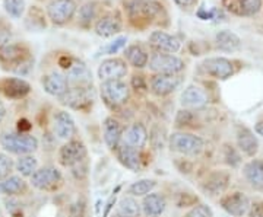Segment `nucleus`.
Here are the masks:
<instances>
[{
  "label": "nucleus",
  "mask_w": 263,
  "mask_h": 217,
  "mask_svg": "<svg viewBox=\"0 0 263 217\" xmlns=\"http://www.w3.org/2000/svg\"><path fill=\"white\" fill-rule=\"evenodd\" d=\"M180 104L184 110H200V108H205L209 104V96L208 92L196 85L187 86L180 98Z\"/></svg>",
  "instance_id": "15"
},
{
  "label": "nucleus",
  "mask_w": 263,
  "mask_h": 217,
  "mask_svg": "<svg viewBox=\"0 0 263 217\" xmlns=\"http://www.w3.org/2000/svg\"><path fill=\"white\" fill-rule=\"evenodd\" d=\"M230 181V175L226 172H215L212 173L205 182L203 189L206 192H211V196H218L221 192H224Z\"/></svg>",
  "instance_id": "30"
},
{
  "label": "nucleus",
  "mask_w": 263,
  "mask_h": 217,
  "mask_svg": "<svg viewBox=\"0 0 263 217\" xmlns=\"http://www.w3.org/2000/svg\"><path fill=\"white\" fill-rule=\"evenodd\" d=\"M15 168L22 177H32L34 172L38 169L37 158H34L32 155H24L19 156L18 161L15 163Z\"/></svg>",
  "instance_id": "33"
},
{
  "label": "nucleus",
  "mask_w": 263,
  "mask_h": 217,
  "mask_svg": "<svg viewBox=\"0 0 263 217\" xmlns=\"http://www.w3.org/2000/svg\"><path fill=\"white\" fill-rule=\"evenodd\" d=\"M86 158V147L82 142L78 140H70L65 146H62V149L59 151V161L63 166H76Z\"/></svg>",
  "instance_id": "12"
},
{
  "label": "nucleus",
  "mask_w": 263,
  "mask_h": 217,
  "mask_svg": "<svg viewBox=\"0 0 263 217\" xmlns=\"http://www.w3.org/2000/svg\"><path fill=\"white\" fill-rule=\"evenodd\" d=\"M146 142H148V132H146L145 125L141 123L132 124L122 136L123 144H127V146H130L133 149H138V150L145 147Z\"/></svg>",
  "instance_id": "21"
},
{
  "label": "nucleus",
  "mask_w": 263,
  "mask_h": 217,
  "mask_svg": "<svg viewBox=\"0 0 263 217\" xmlns=\"http://www.w3.org/2000/svg\"><path fill=\"white\" fill-rule=\"evenodd\" d=\"M32 58L29 50L24 44L6 42L0 44V63L10 67L12 72H15L22 63Z\"/></svg>",
  "instance_id": "6"
},
{
  "label": "nucleus",
  "mask_w": 263,
  "mask_h": 217,
  "mask_svg": "<svg viewBox=\"0 0 263 217\" xmlns=\"http://www.w3.org/2000/svg\"><path fill=\"white\" fill-rule=\"evenodd\" d=\"M41 85L44 88V91L51 96H63L69 91V82L66 75H62L60 72H51L43 77Z\"/></svg>",
  "instance_id": "19"
},
{
  "label": "nucleus",
  "mask_w": 263,
  "mask_h": 217,
  "mask_svg": "<svg viewBox=\"0 0 263 217\" xmlns=\"http://www.w3.org/2000/svg\"><path fill=\"white\" fill-rule=\"evenodd\" d=\"M132 86H133V89H136V91H146V88H148L145 77L138 75L133 76V79H132Z\"/></svg>",
  "instance_id": "42"
},
{
  "label": "nucleus",
  "mask_w": 263,
  "mask_h": 217,
  "mask_svg": "<svg viewBox=\"0 0 263 217\" xmlns=\"http://www.w3.org/2000/svg\"><path fill=\"white\" fill-rule=\"evenodd\" d=\"M165 207H167V201L164 199V196H161L158 192H151L148 196H145L143 203H142L143 213L149 217L161 216Z\"/></svg>",
  "instance_id": "25"
},
{
  "label": "nucleus",
  "mask_w": 263,
  "mask_h": 217,
  "mask_svg": "<svg viewBox=\"0 0 263 217\" xmlns=\"http://www.w3.org/2000/svg\"><path fill=\"white\" fill-rule=\"evenodd\" d=\"M254 132L257 133L259 136H263V123H257L254 127Z\"/></svg>",
  "instance_id": "49"
},
{
  "label": "nucleus",
  "mask_w": 263,
  "mask_h": 217,
  "mask_svg": "<svg viewBox=\"0 0 263 217\" xmlns=\"http://www.w3.org/2000/svg\"><path fill=\"white\" fill-rule=\"evenodd\" d=\"M155 185H157V182L154 180H139L132 184L129 192L136 197H143V196L151 194V191L155 188Z\"/></svg>",
  "instance_id": "37"
},
{
  "label": "nucleus",
  "mask_w": 263,
  "mask_h": 217,
  "mask_svg": "<svg viewBox=\"0 0 263 217\" xmlns=\"http://www.w3.org/2000/svg\"><path fill=\"white\" fill-rule=\"evenodd\" d=\"M181 85L179 75H155L149 82L151 92L157 96H167L173 94Z\"/></svg>",
  "instance_id": "16"
},
{
  "label": "nucleus",
  "mask_w": 263,
  "mask_h": 217,
  "mask_svg": "<svg viewBox=\"0 0 263 217\" xmlns=\"http://www.w3.org/2000/svg\"><path fill=\"white\" fill-rule=\"evenodd\" d=\"M25 0H3V9L10 18H22L25 13Z\"/></svg>",
  "instance_id": "36"
},
{
  "label": "nucleus",
  "mask_w": 263,
  "mask_h": 217,
  "mask_svg": "<svg viewBox=\"0 0 263 217\" xmlns=\"http://www.w3.org/2000/svg\"><path fill=\"white\" fill-rule=\"evenodd\" d=\"M237 144L240 150L247 156H254L259 150L257 137L249 128H240V132L237 134Z\"/></svg>",
  "instance_id": "29"
},
{
  "label": "nucleus",
  "mask_w": 263,
  "mask_h": 217,
  "mask_svg": "<svg viewBox=\"0 0 263 217\" xmlns=\"http://www.w3.org/2000/svg\"><path fill=\"white\" fill-rule=\"evenodd\" d=\"M103 134H104V142L108 146V149H117L120 140H122V127L117 120H114L113 117L105 118V121L103 124Z\"/></svg>",
  "instance_id": "23"
},
{
  "label": "nucleus",
  "mask_w": 263,
  "mask_h": 217,
  "mask_svg": "<svg viewBox=\"0 0 263 217\" xmlns=\"http://www.w3.org/2000/svg\"><path fill=\"white\" fill-rule=\"evenodd\" d=\"M100 94H101L104 104L114 110V108H120L129 101L130 89L127 83L123 80H105V82H101Z\"/></svg>",
  "instance_id": "1"
},
{
  "label": "nucleus",
  "mask_w": 263,
  "mask_h": 217,
  "mask_svg": "<svg viewBox=\"0 0 263 217\" xmlns=\"http://www.w3.org/2000/svg\"><path fill=\"white\" fill-rule=\"evenodd\" d=\"M186 217H214V213L206 204H197L189 211Z\"/></svg>",
  "instance_id": "40"
},
{
  "label": "nucleus",
  "mask_w": 263,
  "mask_h": 217,
  "mask_svg": "<svg viewBox=\"0 0 263 217\" xmlns=\"http://www.w3.org/2000/svg\"><path fill=\"white\" fill-rule=\"evenodd\" d=\"M119 211L126 217H138L141 214V206L132 197H123L119 201Z\"/></svg>",
  "instance_id": "35"
},
{
  "label": "nucleus",
  "mask_w": 263,
  "mask_h": 217,
  "mask_svg": "<svg viewBox=\"0 0 263 217\" xmlns=\"http://www.w3.org/2000/svg\"><path fill=\"white\" fill-rule=\"evenodd\" d=\"M168 143L171 150L186 156H197L205 147V142L199 136L184 132L173 133Z\"/></svg>",
  "instance_id": "3"
},
{
  "label": "nucleus",
  "mask_w": 263,
  "mask_h": 217,
  "mask_svg": "<svg viewBox=\"0 0 263 217\" xmlns=\"http://www.w3.org/2000/svg\"><path fill=\"white\" fill-rule=\"evenodd\" d=\"M263 0H231L228 3V10L241 16H253L262 9Z\"/></svg>",
  "instance_id": "26"
},
{
  "label": "nucleus",
  "mask_w": 263,
  "mask_h": 217,
  "mask_svg": "<svg viewBox=\"0 0 263 217\" xmlns=\"http://www.w3.org/2000/svg\"><path fill=\"white\" fill-rule=\"evenodd\" d=\"M69 88H92V72L82 61H73L66 70Z\"/></svg>",
  "instance_id": "14"
},
{
  "label": "nucleus",
  "mask_w": 263,
  "mask_h": 217,
  "mask_svg": "<svg viewBox=\"0 0 263 217\" xmlns=\"http://www.w3.org/2000/svg\"><path fill=\"white\" fill-rule=\"evenodd\" d=\"M69 217H85V207L82 201H76L75 204L72 206Z\"/></svg>",
  "instance_id": "43"
},
{
  "label": "nucleus",
  "mask_w": 263,
  "mask_h": 217,
  "mask_svg": "<svg viewBox=\"0 0 263 217\" xmlns=\"http://www.w3.org/2000/svg\"><path fill=\"white\" fill-rule=\"evenodd\" d=\"M95 34L103 38L117 35L123 29V19L117 12H107L97 19L94 25Z\"/></svg>",
  "instance_id": "10"
},
{
  "label": "nucleus",
  "mask_w": 263,
  "mask_h": 217,
  "mask_svg": "<svg viewBox=\"0 0 263 217\" xmlns=\"http://www.w3.org/2000/svg\"><path fill=\"white\" fill-rule=\"evenodd\" d=\"M221 206L231 216H245L250 210V201L243 192H233L222 197Z\"/></svg>",
  "instance_id": "18"
},
{
  "label": "nucleus",
  "mask_w": 263,
  "mask_h": 217,
  "mask_svg": "<svg viewBox=\"0 0 263 217\" xmlns=\"http://www.w3.org/2000/svg\"><path fill=\"white\" fill-rule=\"evenodd\" d=\"M13 169V162L8 155L0 153V181L6 180Z\"/></svg>",
  "instance_id": "39"
},
{
  "label": "nucleus",
  "mask_w": 263,
  "mask_h": 217,
  "mask_svg": "<svg viewBox=\"0 0 263 217\" xmlns=\"http://www.w3.org/2000/svg\"><path fill=\"white\" fill-rule=\"evenodd\" d=\"M149 44L161 53H168V54H176L181 48V41L176 35H171L168 32L157 29L152 31L149 35Z\"/></svg>",
  "instance_id": "13"
},
{
  "label": "nucleus",
  "mask_w": 263,
  "mask_h": 217,
  "mask_svg": "<svg viewBox=\"0 0 263 217\" xmlns=\"http://www.w3.org/2000/svg\"><path fill=\"white\" fill-rule=\"evenodd\" d=\"M0 92L10 99H22L31 92V85L21 77L0 79Z\"/></svg>",
  "instance_id": "17"
},
{
  "label": "nucleus",
  "mask_w": 263,
  "mask_h": 217,
  "mask_svg": "<svg viewBox=\"0 0 263 217\" xmlns=\"http://www.w3.org/2000/svg\"><path fill=\"white\" fill-rule=\"evenodd\" d=\"M62 182V173L54 166H44L34 172L31 177L32 187L41 191H51Z\"/></svg>",
  "instance_id": "8"
},
{
  "label": "nucleus",
  "mask_w": 263,
  "mask_h": 217,
  "mask_svg": "<svg viewBox=\"0 0 263 217\" xmlns=\"http://www.w3.org/2000/svg\"><path fill=\"white\" fill-rule=\"evenodd\" d=\"M25 27L29 31H43L46 28V18L43 10L38 9L37 6H32L25 19Z\"/></svg>",
  "instance_id": "34"
},
{
  "label": "nucleus",
  "mask_w": 263,
  "mask_h": 217,
  "mask_svg": "<svg viewBox=\"0 0 263 217\" xmlns=\"http://www.w3.org/2000/svg\"><path fill=\"white\" fill-rule=\"evenodd\" d=\"M149 69L157 75H179L184 70V61L176 54L155 51L149 57Z\"/></svg>",
  "instance_id": "4"
},
{
  "label": "nucleus",
  "mask_w": 263,
  "mask_h": 217,
  "mask_svg": "<svg viewBox=\"0 0 263 217\" xmlns=\"http://www.w3.org/2000/svg\"><path fill=\"white\" fill-rule=\"evenodd\" d=\"M113 217H126V216H123V214H116V216H113Z\"/></svg>",
  "instance_id": "50"
},
{
  "label": "nucleus",
  "mask_w": 263,
  "mask_h": 217,
  "mask_svg": "<svg viewBox=\"0 0 263 217\" xmlns=\"http://www.w3.org/2000/svg\"><path fill=\"white\" fill-rule=\"evenodd\" d=\"M114 201H116V192H113V196L110 197V200H108V203H107V207H105V211H104V217L108 216L110 210H111V207H113Z\"/></svg>",
  "instance_id": "47"
},
{
  "label": "nucleus",
  "mask_w": 263,
  "mask_h": 217,
  "mask_svg": "<svg viewBox=\"0 0 263 217\" xmlns=\"http://www.w3.org/2000/svg\"><path fill=\"white\" fill-rule=\"evenodd\" d=\"M27 189V184L18 175L8 177L6 180L0 181V194L5 196H19Z\"/></svg>",
  "instance_id": "31"
},
{
  "label": "nucleus",
  "mask_w": 263,
  "mask_h": 217,
  "mask_svg": "<svg viewBox=\"0 0 263 217\" xmlns=\"http://www.w3.org/2000/svg\"><path fill=\"white\" fill-rule=\"evenodd\" d=\"M76 133V125L72 115L67 111L54 114V134L62 140H70Z\"/></svg>",
  "instance_id": "20"
},
{
  "label": "nucleus",
  "mask_w": 263,
  "mask_h": 217,
  "mask_svg": "<svg viewBox=\"0 0 263 217\" xmlns=\"http://www.w3.org/2000/svg\"><path fill=\"white\" fill-rule=\"evenodd\" d=\"M60 102L72 110L84 111L94 102V89L92 88H69L63 96L59 98Z\"/></svg>",
  "instance_id": "7"
},
{
  "label": "nucleus",
  "mask_w": 263,
  "mask_h": 217,
  "mask_svg": "<svg viewBox=\"0 0 263 217\" xmlns=\"http://www.w3.org/2000/svg\"><path fill=\"white\" fill-rule=\"evenodd\" d=\"M19 133H25L28 132L29 128H31V124H29V121H27V120H19Z\"/></svg>",
  "instance_id": "46"
},
{
  "label": "nucleus",
  "mask_w": 263,
  "mask_h": 217,
  "mask_svg": "<svg viewBox=\"0 0 263 217\" xmlns=\"http://www.w3.org/2000/svg\"><path fill=\"white\" fill-rule=\"evenodd\" d=\"M250 217H263V201H257L250 206Z\"/></svg>",
  "instance_id": "44"
},
{
  "label": "nucleus",
  "mask_w": 263,
  "mask_h": 217,
  "mask_svg": "<svg viewBox=\"0 0 263 217\" xmlns=\"http://www.w3.org/2000/svg\"><path fill=\"white\" fill-rule=\"evenodd\" d=\"M215 46L221 51L234 53V51L240 50V47H241V39L234 32H231L228 29H222V31L216 32Z\"/></svg>",
  "instance_id": "24"
},
{
  "label": "nucleus",
  "mask_w": 263,
  "mask_h": 217,
  "mask_svg": "<svg viewBox=\"0 0 263 217\" xmlns=\"http://www.w3.org/2000/svg\"><path fill=\"white\" fill-rule=\"evenodd\" d=\"M202 69L206 75L219 80H226L234 75V66L226 57H209L202 63Z\"/></svg>",
  "instance_id": "11"
},
{
  "label": "nucleus",
  "mask_w": 263,
  "mask_h": 217,
  "mask_svg": "<svg viewBox=\"0 0 263 217\" xmlns=\"http://www.w3.org/2000/svg\"><path fill=\"white\" fill-rule=\"evenodd\" d=\"M245 177L254 189H263V162L259 159L249 162L245 166Z\"/></svg>",
  "instance_id": "28"
},
{
  "label": "nucleus",
  "mask_w": 263,
  "mask_h": 217,
  "mask_svg": "<svg viewBox=\"0 0 263 217\" xmlns=\"http://www.w3.org/2000/svg\"><path fill=\"white\" fill-rule=\"evenodd\" d=\"M5 117H6V108H5V105L3 102L0 101V123L5 120Z\"/></svg>",
  "instance_id": "48"
},
{
  "label": "nucleus",
  "mask_w": 263,
  "mask_h": 217,
  "mask_svg": "<svg viewBox=\"0 0 263 217\" xmlns=\"http://www.w3.org/2000/svg\"><path fill=\"white\" fill-rule=\"evenodd\" d=\"M78 5L75 0H51L47 5V16L53 25L62 27L75 18Z\"/></svg>",
  "instance_id": "5"
},
{
  "label": "nucleus",
  "mask_w": 263,
  "mask_h": 217,
  "mask_svg": "<svg viewBox=\"0 0 263 217\" xmlns=\"http://www.w3.org/2000/svg\"><path fill=\"white\" fill-rule=\"evenodd\" d=\"M126 75H127V63L119 57L105 58L98 66V77L101 79V82L122 80V77Z\"/></svg>",
  "instance_id": "9"
},
{
  "label": "nucleus",
  "mask_w": 263,
  "mask_h": 217,
  "mask_svg": "<svg viewBox=\"0 0 263 217\" xmlns=\"http://www.w3.org/2000/svg\"><path fill=\"white\" fill-rule=\"evenodd\" d=\"M124 56L127 63L135 69H143L149 64V54L145 51V48L139 44H132L126 48Z\"/></svg>",
  "instance_id": "27"
},
{
  "label": "nucleus",
  "mask_w": 263,
  "mask_h": 217,
  "mask_svg": "<svg viewBox=\"0 0 263 217\" xmlns=\"http://www.w3.org/2000/svg\"><path fill=\"white\" fill-rule=\"evenodd\" d=\"M117 158H119V161L122 162L123 166H126L127 169L133 170V172L141 170L142 159L138 149H133L130 146L122 143L117 147Z\"/></svg>",
  "instance_id": "22"
},
{
  "label": "nucleus",
  "mask_w": 263,
  "mask_h": 217,
  "mask_svg": "<svg viewBox=\"0 0 263 217\" xmlns=\"http://www.w3.org/2000/svg\"><path fill=\"white\" fill-rule=\"evenodd\" d=\"M197 0H174V3L181 9H190L196 5Z\"/></svg>",
  "instance_id": "45"
},
{
  "label": "nucleus",
  "mask_w": 263,
  "mask_h": 217,
  "mask_svg": "<svg viewBox=\"0 0 263 217\" xmlns=\"http://www.w3.org/2000/svg\"><path fill=\"white\" fill-rule=\"evenodd\" d=\"M193 123V114L192 111H189V110H181L177 115V118H176V124L177 125H192Z\"/></svg>",
  "instance_id": "41"
},
{
  "label": "nucleus",
  "mask_w": 263,
  "mask_h": 217,
  "mask_svg": "<svg viewBox=\"0 0 263 217\" xmlns=\"http://www.w3.org/2000/svg\"><path fill=\"white\" fill-rule=\"evenodd\" d=\"M97 3L95 2H86L79 8L78 13V22L82 28H89L94 22H97Z\"/></svg>",
  "instance_id": "32"
},
{
  "label": "nucleus",
  "mask_w": 263,
  "mask_h": 217,
  "mask_svg": "<svg viewBox=\"0 0 263 217\" xmlns=\"http://www.w3.org/2000/svg\"><path fill=\"white\" fill-rule=\"evenodd\" d=\"M127 46V37H117L114 38V41L105 44L104 47L100 48V54H117L119 51H122L123 48Z\"/></svg>",
  "instance_id": "38"
},
{
  "label": "nucleus",
  "mask_w": 263,
  "mask_h": 217,
  "mask_svg": "<svg viewBox=\"0 0 263 217\" xmlns=\"http://www.w3.org/2000/svg\"><path fill=\"white\" fill-rule=\"evenodd\" d=\"M3 149L13 155H32L38 149V140L27 133H6L2 137Z\"/></svg>",
  "instance_id": "2"
}]
</instances>
